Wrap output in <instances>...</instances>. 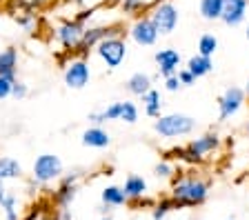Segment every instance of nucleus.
Here are the masks:
<instances>
[{"label": "nucleus", "instance_id": "f257e3e1", "mask_svg": "<svg viewBox=\"0 0 249 220\" xmlns=\"http://www.w3.org/2000/svg\"><path fill=\"white\" fill-rule=\"evenodd\" d=\"M176 209L182 207H200L209 198V180L194 176V173H178L171 178V194Z\"/></svg>", "mask_w": 249, "mask_h": 220}, {"label": "nucleus", "instance_id": "f03ea898", "mask_svg": "<svg viewBox=\"0 0 249 220\" xmlns=\"http://www.w3.org/2000/svg\"><path fill=\"white\" fill-rule=\"evenodd\" d=\"M194 127H196V120L192 116H185V114H167L156 118L154 122V129L158 136L162 138H178V136H187L192 134Z\"/></svg>", "mask_w": 249, "mask_h": 220}, {"label": "nucleus", "instance_id": "7ed1b4c3", "mask_svg": "<svg viewBox=\"0 0 249 220\" xmlns=\"http://www.w3.org/2000/svg\"><path fill=\"white\" fill-rule=\"evenodd\" d=\"M220 145H223V138L218 136L216 131H205V134H200V136L192 138L185 147L187 149V163L189 165L205 163V158H207L212 152H216Z\"/></svg>", "mask_w": 249, "mask_h": 220}, {"label": "nucleus", "instance_id": "20e7f679", "mask_svg": "<svg viewBox=\"0 0 249 220\" xmlns=\"http://www.w3.org/2000/svg\"><path fill=\"white\" fill-rule=\"evenodd\" d=\"M149 18L156 25V29H158L160 36H169V34L178 27V7L174 5V2H169V0L158 2V5L151 7Z\"/></svg>", "mask_w": 249, "mask_h": 220}, {"label": "nucleus", "instance_id": "39448f33", "mask_svg": "<svg viewBox=\"0 0 249 220\" xmlns=\"http://www.w3.org/2000/svg\"><path fill=\"white\" fill-rule=\"evenodd\" d=\"M96 53L109 69H116L127 58V42H124L123 36H111L96 47Z\"/></svg>", "mask_w": 249, "mask_h": 220}, {"label": "nucleus", "instance_id": "423d86ee", "mask_svg": "<svg viewBox=\"0 0 249 220\" xmlns=\"http://www.w3.org/2000/svg\"><path fill=\"white\" fill-rule=\"evenodd\" d=\"M34 180L40 185H47V183H53L62 176V160L53 153H42L34 160Z\"/></svg>", "mask_w": 249, "mask_h": 220}, {"label": "nucleus", "instance_id": "0eeeda50", "mask_svg": "<svg viewBox=\"0 0 249 220\" xmlns=\"http://www.w3.org/2000/svg\"><path fill=\"white\" fill-rule=\"evenodd\" d=\"M111 36H123V27L120 25H98V27H87L85 29V36H83V42H80V47H78V53L80 58L85 60L87 51H91L93 47H98L103 40Z\"/></svg>", "mask_w": 249, "mask_h": 220}, {"label": "nucleus", "instance_id": "6e6552de", "mask_svg": "<svg viewBox=\"0 0 249 220\" xmlns=\"http://www.w3.org/2000/svg\"><path fill=\"white\" fill-rule=\"evenodd\" d=\"M85 29H87V27H85L83 22H78L76 18H73V20H62L60 25L56 27V40L65 47V51L73 53V51H78L80 42H83Z\"/></svg>", "mask_w": 249, "mask_h": 220}, {"label": "nucleus", "instance_id": "1a4fd4ad", "mask_svg": "<svg viewBox=\"0 0 249 220\" xmlns=\"http://www.w3.org/2000/svg\"><path fill=\"white\" fill-rule=\"evenodd\" d=\"M245 102H247L245 89H240V87H229V89H225V94L218 98V118L223 122L229 120L231 116H236L243 109Z\"/></svg>", "mask_w": 249, "mask_h": 220}, {"label": "nucleus", "instance_id": "9d476101", "mask_svg": "<svg viewBox=\"0 0 249 220\" xmlns=\"http://www.w3.org/2000/svg\"><path fill=\"white\" fill-rule=\"evenodd\" d=\"M62 78H65V85H67L69 89H83V87L89 85L91 69H89V65L85 63L83 58H76V60H71V63L65 65Z\"/></svg>", "mask_w": 249, "mask_h": 220}, {"label": "nucleus", "instance_id": "9b49d317", "mask_svg": "<svg viewBox=\"0 0 249 220\" xmlns=\"http://www.w3.org/2000/svg\"><path fill=\"white\" fill-rule=\"evenodd\" d=\"M129 36L134 38V42H138L142 47H151V45L158 40L160 34H158V29H156V25L151 22L149 16H140V18H136V22L131 25Z\"/></svg>", "mask_w": 249, "mask_h": 220}, {"label": "nucleus", "instance_id": "f8f14e48", "mask_svg": "<svg viewBox=\"0 0 249 220\" xmlns=\"http://www.w3.org/2000/svg\"><path fill=\"white\" fill-rule=\"evenodd\" d=\"M156 65H158V73H160L162 78H171V76H176L178 73V67H180V53L176 49H160V51H156L154 56Z\"/></svg>", "mask_w": 249, "mask_h": 220}, {"label": "nucleus", "instance_id": "ddd939ff", "mask_svg": "<svg viewBox=\"0 0 249 220\" xmlns=\"http://www.w3.org/2000/svg\"><path fill=\"white\" fill-rule=\"evenodd\" d=\"M249 0H223V18L220 20L229 27H236L247 16Z\"/></svg>", "mask_w": 249, "mask_h": 220}, {"label": "nucleus", "instance_id": "4468645a", "mask_svg": "<svg viewBox=\"0 0 249 220\" xmlns=\"http://www.w3.org/2000/svg\"><path fill=\"white\" fill-rule=\"evenodd\" d=\"M83 145L91 147V149H105V147L111 145V136H109V131H105L103 127L91 125L89 129L83 131Z\"/></svg>", "mask_w": 249, "mask_h": 220}, {"label": "nucleus", "instance_id": "2eb2a0df", "mask_svg": "<svg viewBox=\"0 0 249 220\" xmlns=\"http://www.w3.org/2000/svg\"><path fill=\"white\" fill-rule=\"evenodd\" d=\"M16 71H18V49L16 47L0 49V76L16 80Z\"/></svg>", "mask_w": 249, "mask_h": 220}, {"label": "nucleus", "instance_id": "dca6fc26", "mask_svg": "<svg viewBox=\"0 0 249 220\" xmlns=\"http://www.w3.org/2000/svg\"><path fill=\"white\" fill-rule=\"evenodd\" d=\"M123 191H124V196L129 198V203H131V200L145 198V194H147V180L142 178V176H138V173H129V176L124 178Z\"/></svg>", "mask_w": 249, "mask_h": 220}, {"label": "nucleus", "instance_id": "f3484780", "mask_svg": "<svg viewBox=\"0 0 249 220\" xmlns=\"http://www.w3.org/2000/svg\"><path fill=\"white\" fill-rule=\"evenodd\" d=\"M100 200H103V207H123V204L129 203L123 187H118V185H107L100 194Z\"/></svg>", "mask_w": 249, "mask_h": 220}, {"label": "nucleus", "instance_id": "a211bd4d", "mask_svg": "<svg viewBox=\"0 0 249 220\" xmlns=\"http://www.w3.org/2000/svg\"><path fill=\"white\" fill-rule=\"evenodd\" d=\"M127 91L129 94H134V96H138V98H142V96L147 94L149 89H154L151 87V78L147 76V73H142V71H138V73H134L129 80H127Z\"/></svg>", "mask_w": 249, "mask_h": 220}, {"label": "nucleus", "instance_id": "6ab92c4d", "mask_svg": "<svg viewBox=\"0 0 249 220\" xmlns=\"http://www.w3.org/2000/svg\"><path fill=\"white\" fill-rule=\"evenodd\" d=\"M78 194V185H58L53 191V204L58 209H67Z\"/></svg>", "mask_w": 249, "mask_h": 220}, {"label": "nucleus", "instance_id": "aec40b11", "mask_svg": "<svg viewBox=\"0 0 249 220\" xmlns=\"http://www.w3.org/2000/svg\"><path fill=\"white\" fill-rule=\"evenodd\" d=\"M22 176V165L11 156H0V180H16Z\"/></svg>", "mask_w": 249, "mask_h": 220}, {"label": "nucleus", "instance_id": "412c9836", "mask_svg": "<svg viewBox=\"0 0 249 220\" xmlns=\"http://www.w3.org/2000/svg\"><path fill=\"white\" fill-rule=\"evenodd\" d=\"M185 69H189V71L194 73V78H202V76H207V73L213 69V60L196 53V56L189 58V63H187Z\"/></svg>", "mask_w": 249, "mask_h": 220}, {"label": "nucleus", "instance_id": "4be33fe9", "mask_svg": "<svg viewBox=\"0 0 249 220\" xmlns=\"http://www.w3.org/2000/svg\"><path fill=\"white\" fill-rule=\"evenodd\" d=\"M200 16L205 20H220L223 18V0H200Z\"/></svg>", "mask_w": 249, "mask_h": 220}, {"label": "nucleus", "instance_id": "5701e85b", "mask_svg": "<svg viewBox=\"0 0 249 220\" xmlns=\"http://www.w3.org/2000/svg\"><path fill=\"white\" fill-rule=\"evenodd\" d=\"M151 7H154V5H151V2H147V0H120V11H123L124 16L140 18L147 9H151Z\"/></svg>", "mask_w": 249, "mask_h": 220}, {"label": "nucleus", "instance_id": "b1692460", "mask_svg": "<svg viewBox=\"0 0 249 220\" xmlns=\"http://www.w3.org/2000/svg\"><path fill=\"white\" fill-rule=\"evenodd\" d=\"M142 107H145V114L151 116V118H160V105H162V100H160V94L156 89H149L145 96H142Z\"/></svg>", "mask_w": 249, "mask_h": 220}, {"label": "nucleus", "instance_id": "393cba45", "mask_svg": "<svg viewBox=\"0 0 249 220\" xmlns=\"http://www.w3.org/2000/svg\"><path fill=\"white\" fill-rule=\"evenodd\" d=\"M218 49V38L213 34H202L200 40H198V53L205 58H212Z\"/></svg>", "mask_w": 249, "mask_h": 220}, {"label": "nucleus", "instance_id": "a878e982", "mask_svg": "<svg viewBox=\"0 0 249 220\" xmlns=\"http://www.w3.org/2000/svg\"><path fill=\"white\" fill-rule=\"evenodd\" d=\"M174 209H176V204H174V200H171L169 196H167V198H160L154 204V209H151V220H165L167 214Z\"/></svg>", "mask_w": 249, "mask_h": 220}, {"label": "nucleus", "instance_id": "bb28decb", "mask_svg": "<svg viewBox=\"0 0 249 220\" xmlns=\"http://www.w3.org/2000/svg\"><path fill=\"white\" fill-rule=\"evenodd\" d=\"M18 198H16L14 194H5V198L0 200V209L5 211V216H7V220H20L18 218Z\"/></svg>", "mask_w": 249, "mask_h": 220}, {"label": "nucleus", "instance_id": "cd10ccee", "mask_svg": "<svg viewBox=\"0 0 249 220\" xmlns=\"http://www.w3.org/2000/svg\"><path fill=\"white\" fill-rule=\"evenodd\" d=\"M120 120L127 122V125H134L138 120V107L131 100H124L123 102V111H120Z\"/></svg>", "mask_w": 249, "mask_h": 220}, {"label": "nucleus", "instance_id": "c85d7f7f", "mask_svg": "<svg viewBox=\"0 0 249 220\" xmlns=\"http://www.w3.org/2000/svg\"><path fill=\"white\" fill-rule=\"evenodd\" d=\"M16 22L22 27V29H27V32H31L34 27H36V14L31 9L27 11H20V14H16Z\"/></svg>", "mask_w": 249, "mask_h": 220}, {"label": "nucleus", "instance_id": "c756f323", "mask_svg": "<svg viewBox=\"0 0 249 220\" xmlns=\"http://www.w3.org/2000/svg\"><path fill=\"white\" fill-rule=\"evenodd\" d=\"M154 173L158 176V178H174V165L169 163V160H160V163L154 167Z\"/></svg>", "mask_w": 249, "mask_h": 220}, {"label": "nucleus", "instance_id": "7c9ffc66", "mask_svg": "<svg viewBox=\"0 0 249 220\" xmlns=\"http://www.w3.org/2000/svg\"><path fill=\"white\" fill-rule=\"evenodd\" d=\"M27 94H29V87H27L22 80H16L14 89H11V96H14V98H18V100H22V98H27Z\"/></svg>", "mask_w": 249, "mask_h": 220}, {"label": "nucleus", "instance_id": "2f4dec72", "mask_svg": "<svg viewBox=\"0 0 249 220\" xmlns=\"http://www.w3.org/2000/svg\"><path fill=\"white\" fill-rule=\"evenodd\" d=\"M14 83L16 80H9V78H2V76H0V100H5V98H9L11 96Z\"/></svg>", "mask_w": 249, "mask_h": 220}, {"label": "nucleus", "instance_id": "473e14b6", "mask_svg": "<svg viewBox=\"0 0 249 220\" xmlns=\"http://www.w3.org/2000/svg\"><path fill=\"white\" fill-rule=\"evenodd\" d=\"M178 80H180V85H194L196 83V78H194V73L189 71V69H178Z\"/></svg>", "mask_w": 249, "mask_h": 220}, {"label": "nucleus", "instance_id": "72a5a7b5", "mask_svg": "<svg viewBox=\"0 0 249 220\" xmlns=\"http://www.w3.org/2000/svg\"><path fill=\"white\" fill-rule=\"evenodd\" d=\"M78 180H80V171H71L60 176V185H78Z\"/></svg>", "mask_w": 249, "mask_h": 220}, {"label": "nucleus", "instance_id": "f704fd0d", "mask_svg": "<svg viewBox=\"0 0 249 220\" xmlns=\"http://www.w3.org/2000/svg\"><path fill=\"white\" fill-rule=\"evenodd\" d=\"M182 85L180 80H178V76H171V78H165V89L167 91H178Z\"/></svg>", "mask_w": 249, "mask_h": 220}, {"label": "nucleus", "instance_id": "c9c22d12", "mask_svg": "<svg viewBox=\"0 0 249 220\" xmlns=\"http://www.w3.org/2000/svg\"><path fill=\"white\" fill-rule=\"evenodd\" d=\"M93 14H96V7H89V9H83V11H80V14L76 16V20H78V22H83V25H85V22H87L89 18L93 16Z\"/></svg>", "mask_w": 249, "mask_h": 220}, {"label": "nucleus", "instance_id": "e433bc0d", "mask_svg": "<svg viewBox=\"0 0 249 220\" xmlns=\"http://www.w3.org/2000/svg\"><path fill=\"white\" fill-rule=\"evenodd\" d=\"M38 187H40V183H36V180L31 178L29 183H27V191H29V194H36L38 191Z\"/></svg>", "mask_w": 249, "mask_h": 220}, {"label": "nucleus", "instance_id": "4c0bfd02", "mask_svg": "<svg viewBox=\"0 0 249 220\" xmlns=\"http://www.w3.org/2000/svg\"><path fill=\"white\" fill-rule=\"evenodd\" d=\"M49 2H52V0H31L29 5L31 7H45V5H49Z\"/></svg>", "mask_w": 249, "mask_h": 220}, {"label": "nucleus", "instance_id": "58836bf2", "mask_svg": "<svg viewBox=\"0 0 249 220\" xmlns=\"http://www.w3.org/2000/svg\"><path fill=\"white\" fill-rule=\"evenodd\" d=\"M42 220H60V211H56V214H49V216H45Z\"/></svg>", "mask_w": 249, "mask_h": 220}, {"label": "nucleus", "instance_id": "ea45409f", "mask_svg": "<svg viewBox=\"0 0 249 220\" xmlns=\"http://www.w3.org/2000/svg\"><path fill=\"white\" fill-rule=\"evenodd\" d=\"M5 194H7V189H5V180H0V200L5 198Z\"/></svg>", "mask_w": 249, "mask_h": 220}, {"label": "nucleus", "instance_id": "a19ab883", "mask_svg": "<svg viewBox=\"0 0 249 220\" xmlns=\"http://www.w3.org/2000/svg\"><path fill=\"white\" fill-rule=\"evenodd\" d=\"M245 94L249 96V80H247V87H245Z\"/></svg>", "mask_w": 249, "mask_h": 220}, {"label": "nucleus", "instance_id": "79ce46f5", "mask_svg": "<svg viewBox=\"0 0 249 220\" xmlns=\"http://www.w3.org/2000/svg\"><path fill=\"white\" fill-rule=\"evenodd\" d=\"M73 2H76V5H83V2H85V0H73Z\"/></svg>", "mask_w": 249, "mask_h": 220}, {"label": "nucleus", "instance_id": "37998d69", "mask_svg": "<svg viewBox=\"0 0 249 220\" xmlns=\"http://www.w3.org/2000/svg\"><path fill=\"white\" fill-rule=\"evenodd\" d=\"M245 36H247V40H249V25H247V32H245Z\"/></svg>", "mask_w": 249, "mask_h": 220}, {"label": "nucleus", "instance_id": "c03bdc74", "mask_svg": "<svg viewBox=\"0 0 249 220\" xmlns=\"http://www.w3.org/2000/svg\"><path fill=\"white\" fill-rule=\"evenodd\" d=\"M158 2H165V0H154V5H158Z\"/></svg>", "mask_w": 249, "mask_h": 220}, {"label": "nucleus", "instance_id": "a18cd8bd", "mask_svg": "<svg viewBox=\"0 0 249 220\" xmlns=\"http://www.w3.org/2000/svg\"><path fill=\"white\" fill-rule=\"evenodd\" d=\"M100 220H111V218H107V216H105V218H100Z\"/></svg>", "mask_w": 249, "mask_h": 220}, {"label": "nucleus", "instance_id": "49530a36", "mask_svg": "<svg viewBox=\"0 0 249 220\" xmlns=\"http://www.w3.org/2000/svg\"><path fill=\"white\" fill-rule=\"evenodd\" d=\"M247 134H249V122H247Z\"/></svg>", "mask_w": 249, "mask_h": 220}, {"label": "nucleus", "instance_id": "de8ad7c7", "mask_svg": "<svg viewBox=\"0 0 249 220\" xmlns=\"http://www.w3.org/2000/svg\"><path fill=\"white\" fill-rule=\"evenodd\" d=\"M227 220H231V218H227Z\"/></svg>", "mask_w": 249, "mask_h": 220}]
</instances>
